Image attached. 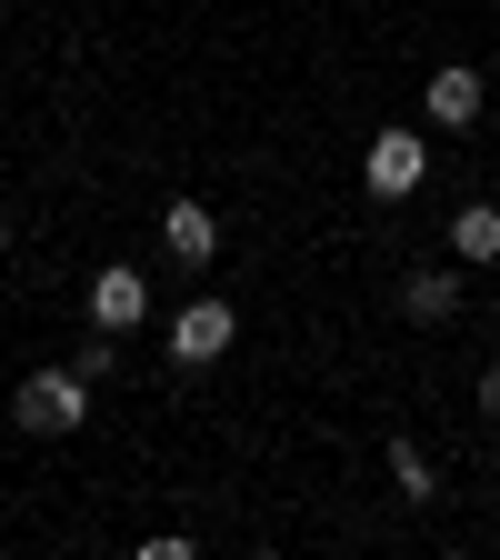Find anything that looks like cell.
I'll return each instance as SVG.
<instances>
[{
  "mask_svg": "<svg viewBox=\"0 0 500 560\" xmlns=\"http://www.w3.org/2000/svg\"><path fill=\"white\" fill-rule=\"evenodd\" d=\"M70 371H81V381H111V371H120V330H101V320H91V340L70 350Z\"/></svg>",
  "mask_w": 500,
  "mask_h": 560,
  "instance_id": "30bf717a",
  "label": "cell"
},
{
  "mask_svg": "<svg viewBox=\"0 0 500 560\" xmlns=\"http://www.w3.org/2000/svg\"><path fill=\"white\" fill-rule=\"evenodd\" d=\"M161 241H171V260H190V270H210V260H221V221H210L200 200H171Z\"/></svg>",
  "mask_w": 500,
  "mask_h": 560,
  "instance_id": "8992f818",
  "label": "cell"
},
{
  "mask_svg": "<svg viewBox=\"0 0 500 560\" xmlns=\"http://www.w3.org/2000/svg\"><path fill=\"white\" fill-rule=\"evenodd\" d=\"M11 420H21V431H40V441L81 431V420H91V381L70 371V361H40V371L11 390Z\"/></svg>",
  "mask_w": 500,
  "mask_h": 560,
  "instance_id": "6da1fadb",
  "label": "cell"
},
{
  "mask_svg": "<svg viewBox=\"0 0 500 560\" xmlns=\"http://www.w3.org/2000/svg\"><path fill=\"white\" fill-rule=\"evenodd\" d=\"M480 101H490V91H480V70H470V60H441V70H431V91H420V110H431L441 130H470Z\"/></svg>",
  "mask_w": 500,
  "mask_h": 560,
  "instance_id": "5b68a950",
  "label": "cell"
},
{
  "mask_svg": "<svg viewBox=\"0 0 500 560\" xmlns=\"http://www.w3.org/2000/svg\"><path fill=\"white\" fill-rule=\"evenodd\" d=\"M91 320H101V330H140V320H151V280H140L130 260L91 270Z\"/></svg>",
  "mask_w": 500,
  "mask_h": 560,
  "instance_id": "277c9868",
  "label": "cell"
},
{
  "mask_svg": "<svg viewBox=\"0 0 500 560\" xmlns=\"http://www.w3.org/2000/svg\"><path fill=\"white\" fill-rule=\"evenodd\" d=\"M400 311H410V320H461V270L420 260V270L400 280Z\"/></svg>",
  "mask_w": 500,
  "mask_h": 560,
  "instance_id": "52a82bcc",
  "label": "cell"
},
{
  "mask_svg": "<svg viewBox=\"0 0 500 560\" xmlns=\"http://www.w3.org/2000/svg\"><path fill=\"white\" fill-rule=\"evenodd\" d=\"M451 260H470V270L500 260V200H470L461 221H451Z\"/></svg>",
  "mask_w": 500,
  "mask_h": 560,
  "instance_id": "ba28073f",
  "label": "cell"
},
{
  "mask_svg": "<svg viewBox=\"0 0 500 560\" xmlns=\"http://www.w3.org/2000/svg\"><path fill=\"white\" fill-rule=\"evenodd\" d=\"M420 180H431V140H420V130H381L371 161H361V190L371 200H410Z\"/></svg>",
  "mask_w": 500,
  "mask_h": 560,
  "instance_id": "7a4b0ae2",
  "label": "cell"
},
{
  "mask_svg": "<svg viewBox=\"0 0 500 560\" xmlns=\"http://www.w3.org/2000/svg\"><path fill=\"white\" fill-rule=\"evenodd\" d=\"M391 480H400V501H441V470L420 441H391Z\"/></svg>",
  "mask_w": 500,
  "mask_h": 560,
  "instance_id": "9c48e42d",
  "label": "cell"
},
{
  "mask_svg": "<svg viewBox=\"0 0 500 560\" xmlns=\"http://www.w3.org/2000/svg\"><path fill=\"white\" fill-rule=\"evenodd\" d=\"M231 340H241V311H231V301H190V311L171 320V361L200 371V361H221Z\"/></svg>",
  "mask_w": 500,
  "mask_h": 560,
  "instance_id": "3957f363",
  "label": "cell"
},
{
  "mask_svg": "<svg viewBox=\"0 0 500 560\" xmlns=\"http://www.w3.org/2000/svg\"><path fill=\"white\" fill-rule=\"evenodd\" d=\"M0 260H11V221H0Z\"/></svg>",
  "mask_w": 500,
  "mask_h": 560,
  "instance_id": "7c38bea8",
  "label": "cell"
},
{
  "mask_svg": "<svg viewBox=\"0 0 500 560\" xmlns=\"http://www.w3.org/2000/svg\"><path fill=\"white\" fill-rule=\"evenodd\" d=\"M480 410H500V371H480Z\"/></svg>",
  "mask_w": 500,
  "mask_h": 560,
  "instance_id": "8fae6325",
  "label": "cell"
}]
</instances>
